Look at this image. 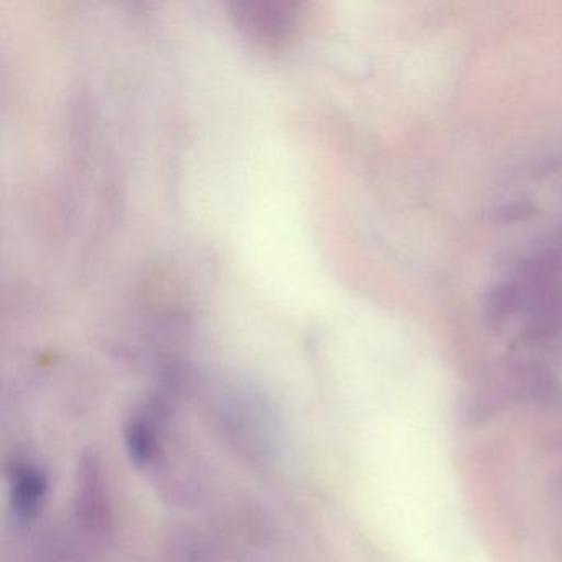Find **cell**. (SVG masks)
Wrapping results in <instances>:
<instances>
[{
  "instance_id": "1",
  "label": "cell",
  "mask_w": 562,
  "mask_h": 562,
  "mask_svg": "<svg viewBox=\"0 0 562 562\" xmlns=\"http://www.w3.org/2000/svg\"><path fill=\"white\" fill-rule=\"evenodd\" d=\"M75 518L81 535L94 544L106 546L114 538V509L104 462L97 450H88L78 463Z\"/></svg>"
},
{
  "instance_id": "2",
  "label": "cell",
  "mask_w": 562,
  "mask_h": 562,
  "mask_svg": "<svg viewBox=\"0 0 562 562\" xmlns=\"http://www.w3.org/2000/svg\"><path fill=\"white\" fill-rule=\"evenodd\" d=\"M11 508L14 519L22 526L37 521L47 505L50 476L47 469L35 462L21 460L9 470Z\"/></svg>"
},
{
  "instance_id": "3",
  "label": "cell",
  "mask_w": 562,
  "mask_h": 562,
  "mask_svg": "<svg viewBox=\"0 0 562 562\" xmlns=\"http://www.w3.org/2000/svg\"><path fill=\"white\" fill-rule=\"evenodd\" d=\"M162 409L159 407H144L131 414L124 424V443L127 456L136 469H149L159 456L160 420Z\"/></svg>"
},
{
  "instance_id": "4",
  "label": "cell",
  "mask_w": 562,
  "mask_h": 562,
  "mask_svg": "<svg viewBox=\"0 0 562 562\" xmlns=\"http://www.w3.org/2000/svg\"><path fill=\"white\" fill-rule=\"evenodd\" d=\"M249 31L256 32L266 42H282L294 27L295 14L289 5H251L239 14Z\"/></svg>"
},
{
  "instance_id": "5",
  "label": "cell",
  "mask_w": 562,
  "mask_h": 562,
  "mask_svg": "<svg viewBox=\"0 0 562 562\" xmlns=\"http://www.w3.org/2000/svg\"><path fill=\"white\" fill-rule=\"evenodd\" d=\"M44 555L38 554L37 562H80L81 558L71 549L70 542L67 546H48Z\"/></svg>"
},
{
  "instance_id": "6",
  "label": "cell",
  "mask_w": 562,
  "mask_h": 562,
  "mask_svg": "<svg viewBox=\"0 0 562 562\" xmlns=\"http://www.w3.org/2000/svg\"><path fill=\"white\" fill-rule=\"evenodd\" d=\"M559 486H561V490H562V476H561V482H559Z\"/></svg>"
}]
</instances>
